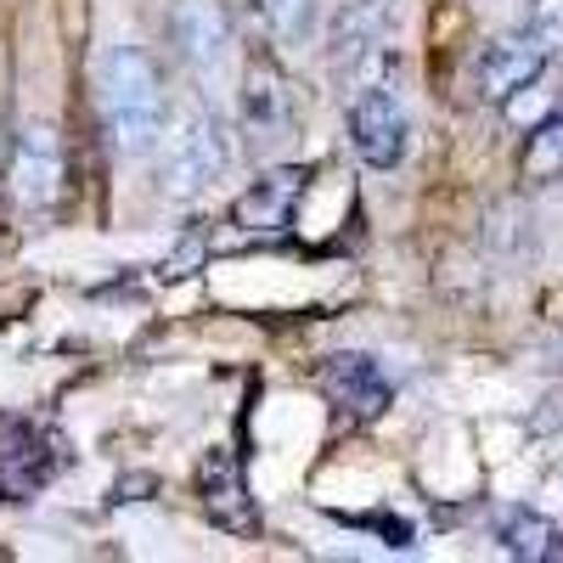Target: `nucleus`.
Instances as JSON below:
<instances>
[{
  "label": "nucleus",
  "instance_id": "1",
  "mask_svg": "<svg viewBox=\"0 0 563 563\" xmlns=\"http://www.w3.org/2000/svg\"><path fill=\"white\" fill-rule=\"evenodd\" d=\"M102 97H108V130L124 158H147L164 141V74L147 52L119 45L102 68Z\"/></svg>",
  "mask_w": 563,
  "mask_h": 563
},
{
  "label": "nucleus",
  "instance_id": "2",
  "mask_svg": "<svg viewBox=\"0 0 563 563\" xmlns=\"http://www.w3.org/2000/svg\"><path fill=\"white\" fill-rule=\"evenodd\" d=\"M68 462V445L57 429L29 417H0V501H29L45 490Z\"/></svg>",
  "mask_w": 563,
  "mask_h": 563
},
{
  "label": "nucleus",
  "instance_id": "3",
  "mask_svg": "<svg viewBox=\"0 0 563 563\" xmlns=\"http://www.w3.org/2000/svg\"><path fill=\"white\" fill-rule=\"evenodd\" d=\"M225 169V135H220V119L214 113H186L180 130L169 135V158H164V192L169 198H198L220 180Z\"/></svg>",
  "mask_w": 563,
  "mask_h": 563
},
{
  "label": "nucleus",
  "instance_id": "4",
  "mask_svg": "<svg viewBox=\"0 0 563 563\" xmlns=\"http://www.w3.org/2000/svg\"><path fill=\"white\" fill-rule=\"evenodd\" d=\"M198 501H203V512L214 519V530H225V536H260V512H254L243 462H238V451H231V445H214L198 462Z\"/></svg>",
  "mask_w": 563,
  "mask_h": 563
},
{
  "label": "nucleus",
  "instance_id": "5",
  "mask_svg": "<svg viewBox=\"0 0 563 563\" xmlns=\"http://www.w3.org/2000/svg\"><path fill=\"white\" fill-rule=\"evenodd\" d=\"M350 147L372 169H395L406 158V113L389 85H366L350 102Z\"/></svg>",
  "mask_w": 563,
  "mask_h": 563
},
{
  "label": "nucleus",
  "instance_id": "6",
  "mask_svg": "<svg viewBox=\"0 0 563 563\" xmlns=\"http://www.w3.org/2000/svg\"><path fill=\"white\" fill-rule=\"evenodd\" d=\"M547 45L525 29V34H501L490 40L485 52H479V97L485 102H507V97H519V90H530L547 68Z\"/></svg>",
  "mask_w": 563,
  "mask_h": 563
},
{
  "label": "nucleus",
  "instance_id": "7",
  "mask_svg": "<svg viewBox=\"0 0 563 563\" xmlns=\"http://www.w3.org/2000/svg\"><path fill=\"white\" fill-rule=\"evenodd\" d=\"M316 384L344 417H361V422L389 406V378H384V366L372 355H327L321 372H316Z\"/></svg>",
  "mask_w": 563,
  "mask_h": 563
},
{
  "label": "nucleus",
  "instance_id": "8",
  "mask_svg": "<svg viewBox=\"0 0 563 563\" xmlns=\"http://www.w3.org/2000/svg\"><path fill=\"white\" fill-rule=\"evenodd\" d=\"M305 180H310L305 164H276V169H265L249 192L231 203V220H238L243 231H282V225L294 220L299 198H305Z\"/></svg>",
  "mask_w": 563,
  "mask_h": 563
},
{
  "label": "nucleus",
  "instance_id": "9",
  "mask_svg": "<svg viewBox=\"0 0 563 563\" xmlns=\"http://www.w3.org/2000/svg\"><path fill=\"white\" fill-rule=\"evenodd\" d=\"M169 34L180 45V57L192 63L203 79L225 63V45H231V29H225V12L214 0H175L169 12Z\"/></svg>",
  "mask_w": 563,
  "mask_h": 563
},
{
  "label": "nucleus",
  "instance_id": "10",
  "mask_svg": "<svg viewBox=\"0 0 563 563\" xmlns=\"http://www.w3.org/2000/svg\"><path fill=\"white\" fill-rule=\"evenodd\" d=\"M57 180H63L57 141L45 135V130L23 135V147H18V158H12V192H18V203H23V209H45V203L57 198Z\"/></svg>",
  "mask_w": 563,
  "mask_h": 563
},
{
  "label": "nucleus",
  "instance_id": "11",
  "mask_svg": "<svg viewBox=\"0 0 563 563\" xmlns=\"http://www.w3.org/2000/svg\"><path fill=\"white\" fill-rule=\"evenodd\" d=\"M496 541H501V552L525 558V563L563 558V530L547 519V512H530V507H507L496 519Z\"/></svg>",
  "mask_w": 563,
  "mask_h": 563
},
{
  "label": "nucleus",
  "instance_id": "12",
  "mask_svg": "<svg viewBox=\"0 0 563 563\" xmlns=\"http://www.w3.org/2000/svg\"><path fill=\"white\" fill-rule=\"evenodd\" d=\"M243 119L254 135H276L282 124H288V90H282V74L271 63H254L249 68V90H243Z\"/></svg>",
  "mask_w": 563,
  "mask_h": 563
},
{
  "label": "nucleus",
  "instance_id": "13",
  "mask_svg": "<svg viewBox=\"0 0 563 563\" xmlns=\"http://www.w3.org/2000/svg\"><path fill=\"white\" fill-rule=\"evenodd\" d=\"M384 29H389V0H344V34H339V45L355 63L378 52Z\"/></svg>",
  "mask_w": 563,
  "mask_h": 563
},
{
  "label": "nucleus",
  "instance_id": "14",
  "mask_svg": "<svg viewBox=\"0 0 563 563\" xmlns=\"http://www.w3.org/2000/svg\"><path fill=\"white\" fill-rule=\"evenodd\" d=\"M525 180L530 186L563 180V113H547L530 130V141H525Z\"/></svg>",
  "mask_w": 563,
  "mask_h": 563
},
{
  "label": "nucleus",
  "instance_id": "15",
  "mask_svg": "<svg viewBox=\"0 0 563 563\" xmlns=\"http://www.w3.org/2000/svg\"><path fill=\"white\" fill-rule=\"evenodd\" d=\"M276 40H299L310 29V0H254Z\"/></svg>",
  "mask_w": 563,
  "mask_h": 563
},
{
  "label": "nucleus",
  "instance_id": "16",
  "mask_svg": "<svg viewBox=\"0 0 563 563\" xmlns=\"http://www.w3.org/2000/svg\"><path fill=\"white\" fill-rule=\"evenodd\" d=\"M530 34L547 52H563V0H536L530 7Z\"/></svg>",
  "mask_w": 563,
  "mask_h": 563
},
{
  "label": "nucleus",
  "instance_id": "17",
  "mask_svg": "<svg viewBox=\"0 0 563 563\" xmlns=\"http://www.w3.org/2000/svg\"><path fill=\"white\" fill-rule=\"evenodd\" d=\"M344 525H355V530H378L384 536V547H411V525L406 519H389V512H344Z\"/></svg>",
  "mask_w": 563,
  "mask_h": 563
},
{
  "label": "nucleus",
  "instance_id": "18",
  "mask_svg": "<svg viewBox=\"0 0 563 563\" xmlns=\"http://www.w3.org/2000/svg\"><path fill=\"white\" fill-rule=\"evenodd\" d=\"M153 485H158L153 474H130V479L113 485V501H141V490H153Z\"/></svg>",
  "mask_w": 563,
  "mask_h": 563
}]
</instances>
